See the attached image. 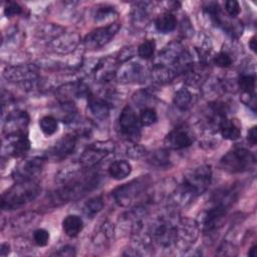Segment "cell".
Instances as JSON below:
<instances>
[{
    "mask_svg": "<svg viewBox=\"0 0 257 257\" xmlns=\"http://www.w3.org/2000/svg\"><path fill=\"white\" fill-rule=\"evenodd\" d=\"M98 179L97 174L84 175L78 179H72L55 191L52 195V202L54 205H59L78 199L93 190L98 184Z\"/></svg>",
    "mask_w": 257,
    "mask_h": 257,
    "instance_id": "2",
    "label": "cell"
},
{
    "mask_svg": "<svg viewBox=\"0 0 257 257\" xmlns=\"http://www.w3.org/2000/svg\"><path fill=\"white\" fill-rule=\"evenodd\" d=\"M62 229L68 237H76L83 229V221L77 215H68L62 221Z\"/></svg>",
    "mask_w": 257,
    "mask_h": 257,
    "instance_id": "15",
    "label": "cell"
},
{
    "mask_svg": "<svg viewBox=\"0 0 257 257\" xmlns=\"http://www.w3.org/2000/svg\"><path fill=\"white\" fill-rule=\"evenodd\" d=\"M248 255H249L250 257H256L257 253H256V245H255V244H254V245L249 249Z\"/></svg>",
    "mask_w": 257,
    "mask_h": 257,
    "instance_id": "37",
    "label": "cell"
},
{
    "mask_svg": "<svg viewBox=\"0 0 257 257\" xmlns=\"http://www.w3.org/2000/svg\"><path fill=\"white\" fill-rule=\"evenodd\" d=\"M178 228L167 220H160L156 226H154L153 237L162 246H170L177 241Z\"/></svg>",
    "mask_w": 257,
    "mask_h": 257,
    "instance_id": "10",
    "label": "cell"
},
{
    "mask_svg": "<svg viewBox=\"0 0 257 257\" xmlns=\"http://www.w3.org/2000/svg\"><path fill=\"white\" fill-rule=\"evenodd\" d=\"M36 72L33 67L30 66H17L7 67L4 71V76L12 81H24L29 80L35 76Z\"/></svg>",
    "mask_w": 257,
    "mask_h": 257,
    "instance_id": "14",
    "label": "cell"
},
{
    "mask_svg": "<svg viewBox=\"0 0 257 257\" xmlns=\"http://www.w3.org/2000/svg\"><path fill=\"white\" fill-rule=\"evenodd\" d=\"M118 122L120 131L126 139L133 142H137L140 140L142 123L131 106L126 105L123 107L119 115Z\"/></svg>",
    "mask_w": 257,
    "mask_h": 257,
    "instance_id": "5",
    "label": "cell"
},
{
    "mask_svg": "<svg viewBox=\"0 0 257 257\" xmlns=\"http://www.w3.org/2000/svg\"><path fill=\"white\" fill-rule=\"evenodd\" d=\"M56 255L59 256H74L75 255V250L72 246H65L59 249L58 252H56Z\"/></svg>",
    "mask_w": 257,
    "mask_h": 257,
    "instance_id": "33",
    "label": "cell"
},
{
    "mask_svg": "<svg viewBox=\"0 0 257 257\" xmlns=\"http://www.w3.org/2000/svg\"><path fill=\"white\" fill-rule=\"evenodd\" d=\"M76 138L73 135H68L60 139L51 149L50 156L54 160H62L68 157L75 149Z\"/></svg>",
    "mask_w": 257,
    "mask_h": 257,
    "instance_id": "12",
    "label": "cell"
},
{
    "mask_svg": "<svg viewBox=\"0 0 257 257\" xmlns=\"http://www.w3.org/2000/svg\"><path fill=\"white\" fill-rule=\"evenodd\" d=\"M192 100L191 92L186 88L179 89L174 95V103L181 109H185L189 106Z\"/></svg>",
    "mask_w": 257,
    "mask_h": 257,
    "instance_id": "21",
    "label": "cell"
},
{
    "mask_svg": "<svg viewBox=\"0 0 257 257\" xmlns=\"http://www.w3.org/2000/svg\"><path fill=\"white\" fill-rule=\"evenodd\" d=\"M150 163L156 167H166L169 165V155L165 150H159L152 154L149 159Z\"/></svg>",
    "mask_w": 257,
    "mask_h": 257,
    "instance_id": "25",
    "label": "cell"
},
{
    "mask_svg": "<svg viewBox=\"0 0 257 257\" xmlns=\"http://www.w3.org/2000/svg\"><path fill=\"white\" fill-rule=\"evenodd\" d=\"M40 187L34 181L17 182L1 196L2 210L19 209L31 201L39 194Z\"/></svg>",
    "mask_w": 257,
    "mask_h": 257,
    "instance_id": "1",
    "label": "cell"
},
{
    "mask_svg": "<svg viewBox=\"0 0 257 257\" xmlns=\"http://www.w3.org/2000/svg\"><path fill=\"white\" fill-rule=\"evenodd\" d=\"M88 107L91 113L97 118H105L109 112L108 104L103 99L98 97L89 96Z\"/></svg>",
    "mask_w": 257,
    "mask_h": 257,
    "instance_id": "19",
    "label": "cell"
},
{
    "mask_svg": "<svg viewBox=\"0 0 257 257\" xmlns=\"http://www.w3.org/2000/svg\"><path fill=\"white\" fill-rule=\"evenodd\" d=\"M144 189L145 181L143 179H138L116 188L112 193L116 203L120 206H127Z\"/></svg>",
    "mask_w": 257,
    "mask_h": 257,
    "instance_id": "8",
    "label": "cell"
},
{
    "mask_svg": "<svg viewBox=\"0 0 257 257\" xmlns=\"http://www.w3.org/2000/svg\"><path fill=\"white\" fill-rule=\"evenodd\" d=\"M155 26L159 32L170 33L176 28L177 19L172 13H164L156 19Z\"/></svg>",
    "mask_w": 257,
    "mask_h": 257,
    "instance_id": "18",
    "label": "cell"
},
{
    "mask_svg": "<svg viewBox=\"0 0 257 257\" xmlns=\"http://www.w3.org/2000/svg\"><path fill=\"white\" fill-rule=\"evenodd\" d=\"M153 75L158 81H170L174 77L172 71L163 64H159L154 68Z\"/></svg>",
    "mask_w": 257,
    "mask_h": 257,
    "instance_id": "28",
    "label": "cell"
},
{
    "mask_svg": "<svg viewBox=\"0 0 257 257\" xmlns=\"http://www.w3.org/2000/svg\"><path fill=\"white\" fill-rule=\"evenodd\" d=\"M249 47L253 52H256V37L252 36L249 40Z\"/></svg>",
    "mask_w": 257,
    "mask_h": 257,
    "instance_id": "36",
    "label": "cell"
},
{
    "mask_svg": "<svg viewBox=\"0 0 257 257\" xmlns=\"http://www.w3.org/2000/svg\"><path fill=\"white\" fill-rule=\"evenodd\" d=\"M212 172L209 166H201L188 172L180 187L182 197H197L210 185Z\"/></svg>",
    "mask_w": 257,
    "mask_h": 257,
    "instance_id": "3",
    "label": "cell"
},
{
    "mask_svg": "<svg viewBox=\"0 0 257 257\" xmlns=\"http://www.w3.org/2000/svg\"><path fill=\"white\" fill-rule=\"evenodd\" d=\"M225 9H226L227 13L232 17H235L240 13V5H239L238 1H236V0L226 1L225 2Z\"/></svg>",
    "mask_w": 257,
    "mask_h": 257,
    "instance_id": "32",
    "label": "cell"
},
{
    "mask_svg": "<svg viewBox=\"0 0 257 257\" xmlns=\"http://www.w3.org/2000/svg\"><path fill=\"white\" fill-rule=\"evenodd\" d=\"M220 133L222 135V137L226 140H230V141H235L237 139L240 138L241 132L240 128L235 125L232 121L224 119L220 124Z\"/></svg>",
    "mask_w": 257,
    "mask_h": 257,
    "instance_id": "20",
    "label": "cell"
},
{
    "mask_svg": "<svg viewBox=\"0 0 257 257\" xmlns=\"http://www.w3.org/2000/svg\"><path fill=\"white\" fill-rule=\"evenodd\" d=\"M119 29V23H111L107 26L96 28L95 30L91 31L87 34L84 38V44L86 47L95 49L105 45L110 39L116 34Z\"/></svg>",
    "mask_w": 257,
    "mask_h": 257,
    "instance_id": "6",
    "label": "cell"
},
{
    "mask_svg": "<svg viewBox=\"0 0 257 257\" xmlns=\"http://www.w3.org/2000/svg\"><path fill=\"white\" fill-rule=\"evenodd\" d=\"M140 121L142 123V125H152L153 123H155L158 119V115L157 112L154 108L152 107H146L144 109H142L141 113H140Z\"/></svg>",
    "mask_w": 257,
    "mask_h": 257,
    "instance_id": "26",
    "label": "cell"
},
{
    "mask_svg": "<svg viewBox=\"0 0 257 257\" xmlns=\"http://www.w3.org/2000/svg\"><path fill=\"white\" fill-rule=\"evenodd\" d=\"M166 144L170 149L182 150L192 145V139L187 132L176 128L169 133V135L166 137Z\"/></svg>",
    "mask_w": 257,
    "mask_h": 257,
    "instance_id": "13",
    "label": "cell"
},
{
    "mask_svg": "<svg viewBox=\"0 0 257 257\" xmlns=\"http://www.w3.org/2000/svg\"><path fill=\"white\" fill-rule=\"evenodd\" d=\"M255 80L256 79L254 75L243 74V75H240L238 79V84L243 91L247 93H251L254 91V88H255Z\"/></svg>",
    "mask_w": 257,
    "mask_h": 257,
    "instance_id": "27",
    "label": "cell"
},
{
    "mask_svg": "<svg viewBox=\"0 0 257 257\" xmlns=\"http://www.w3.org/2000/svg\"><path fill=\"white\" fill-rule=\"evenodd\" d=\"M8 253H9V245L3 243L1 245V248H0V255H1V257L6 256Z\"/></svg>",
    "mask_w": 257,
    "mask_h": 257,
    "instance_id": "35",
    "label": "cell"
},
{
    "mask_svg": "<svg viewBox=\"0 0 257 257\" xmlns=\"http://www.w3.org/2000/svg\"><path fill=\"white\" fill-rule=\"evenodd\" d=\"M39 126L45 136H51L57 131L58 124L56 118L50 115H46L39 120Z\"/></svg>",
    "mask_w": 257,
    "mask_h": 257,
    "instance_id": "22",
    "label": "cell"
},
{
    "mask_svg": "<svg viewBox=\"0 0 257 257\" xmlns=\"http://www.w3.org/2000/svg\"><path fill=\"white\" fill-rule=\"evenodd\" d=\"M156 49V43L154 40L144 41L138 48V54L143 59H150L153 57Z\"/></svg>",
    "mask_w": 257,
    "mask_h": 257,
    "instance_id": "24",
    "label": "cell"
},
{
    "mask_svg": "<svg viewBox=\"0 0 257 257\" xmlns=\"http://www.w3.org/2000/svg\"><path fill=\"white\" fill-rule=\"evenodd\" d=\"M214 63L219 67H228L232 64V58L225 52H219L214 57Z\"/></svg>",
    "mask_w": 257,
    "mask_h": 257,
    "instance_id": "30",
    "label": "cell"
},
{
    "mask_svg": "<svg viewBox=\"0 0 257 257\" xmlns=\"http://www.w3.org/2000/svg\"><path fill=\"white\" fill-rule=\"evenodd\" d=\"M247 139L249 141V143L252 146H255L257 143V127L256 126H252L247 135Z\"/></svg>",
    "mask_w": 257,
    "mask_h": 257,
    "instance_id": "34",
    "label": "cell"
},
{
    "mask_svg": "<svg viewBox=\"0 0 257 257\" xmlns=\"http://www.w3.org/2000/svg\"><path fill=\"white\" fill-rule=\"evenodd\" d=\"M108 175L114 180H122L132 173V166L124 160H118L112 162L108 169Z\"/></svg>",
    "mask_w": 257,
    "mask_h": 257,
    "instance_id": "16",
    "label": "cell"
},
{
    "mask_svg": "<svg viewBox=\"0 0 257 257\" xmlns=\"http://www.w3.org/2000/svg\"><path fill=\"white\" fill-rule=\"evenodd\" d=\"M112 150L113 143L111 142H99L94 144L83 152L80 158V163L83 167L90 168L100 162Z\"/></svg>",
    "mask_w": 257,
    "mask_h": 257,
    "instance_id": "9",
    "label": "cell"
},
{
    "mask_svg": "<svg viewBox=\"0 0 257 257\" xmlns=\"http://www.w3.org/2000/svg\"><path fill=\"white\" fill-rule=\"evenodd\" d=\"M8 138H13V142L11 143V155L13 157L19 158L28 152L30 148V142L25 134H20Z\"/></svg>",
    "mask_w": 257,
    "mask_h": 257,
    "instance_id": "17",
    "label": "cell"
},
{
    "mask_svg": "<svg viewBox=\"0 0 257 257\" xmlns=\"http://www.w3.org/2000/svg\"><path fill=\"white\" fill-rule=\"evenodd\" d=\"M22 12V8L19 4L15 2H8L4 8V13L7 17H12L20 14Z\"/></svg>",
    "mask_w": 257,
    "mask_h": 257,
    "instance_id": "31",
    "label": "cell"
},
{
    "mask_svg": "<svg viewBox=\"0 0 257 257\" xmlns=\"http://www.w3.org/2000/svg\"><path fill=\"white\" fill-rule=\"evenodd\" d=\"M44 161L40 158H31L20 163L14 170L13 176L16 182L33 181L42 171Z\"/></svg>",
    "mask_w": 257,
    "mask_h": 257,
    "instance_id": "7",
    "label": "cell"
},
{
    "mask_svg": "<svg viewBox=\"0 0 257 257\" xmlns=\"http://www.w3.org/2000/svg\"><path fill=\"white\" fill-rule=\"evenodd\" d=\"M33 240L39 247L46 246L49 241V233L45 229H37L33 233Z\"/></svg>",
    "mask_w": 257,
    "mask_h": 257,
    "instance_id": "29",
    "label": "cell"
},
{
    "mask_svg": "<svg viewBox=\"0 0 257 257\" xmlns=\"http://www.w3.org/2000/svg\"><path fill=\"white\" fill-rule=\"evenodd\" d=\"M103 207V201L100 196L93 197L89 199L85 204H84V213L87 216H94L97 214Z\"/></svg>",
    "mask_w": 257,
    "mask_h": 257,
    "instance_id": "23",
    "label": "cell"
},
{
    "mask_svg": "<svg viewBox=\"0 0 257 257\" xmlns=\"http://www.w3.org/2000/svg\"><path fill=\"white\" fill-rule=\"evenodd\" d=\"M231 199L229 197H222L218 202L216 201V205L211 208L204 219V229L205 231H211L213 229H215L219 223L221 222V220L223 219V217L225 216L226 212H227V208L229 206Z\"/></svg>",
    "mask_w": 257,
    "mask_h": 257,
    "instance_id": "11",
    "label": "cell"
},
{
    "mask_svg": "<svg viewBox=\"0 0 257 257\" xmlns=\"http://www.w3.org/2000/svg\"><path fill=\"white\" fill-rule=\"evenodd\" d=\"M255 164V158L246 149H236L227 153L220 161L223 170L229 173H241Z\"/></svg>",
    "mask_w": 257,
    "mask_h": 257,
    "instance_id": "4",
    "label": "cell"
}]
</instances>
